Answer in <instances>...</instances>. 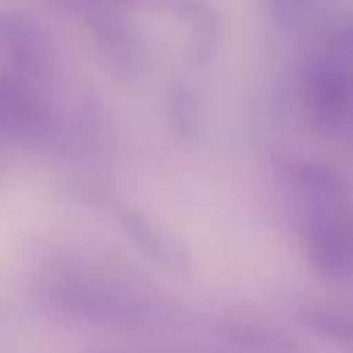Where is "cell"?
Here are the masks:
<instances>
[{
    "instance_id": "1",
    "label": "cell",
    "mask_w": 353,
    "mask_h": 353,
    "mask_svg": "<svg viewBox=\"0 0 353 353\" xmlns=\"http://www.w3.org/2000/svg\"><path fill=\"white\" fill-rule=\"evenodd\" d=\"M50 295L69 314L113 328H165L193 323L182 306L91 273H69L52 281Z\"/></svg>"
},
{
    "instance_id": "2",
    "label": "cell",
    "mask_w": 353,
    "mask_h": 353,
    "mask_svg": "<svg viewBox=\"0 0 353 353\" xmlns=\"http://www.w3.org/2000/svg\"><path fill=\"white\" fill-rule=\"evenodd\" d=\"M298 91L309 121L320 132H339L353 121V61L336 47L312 52L298 69Z\"/></svg>"
},
{
    "instance_id": "3",
    "label": "cell",
    "mask_w": 353,
    "mask_h": 353,
    "mask_svg": "<svg viewBox=\"0 0 353 353\" xmlns=\"http://www.w3.org/2000/svg\"><path fill=\"white\" fill-rule=\"evenodd\" d=\"M61 135V116L47 94V83L0 69V141L22 146H50Z\"/></svg>"
},
{
    "instance_id": "4",
    "label": "cell",
    "mask_w": 353,
    "mask_h": 353,
    "mask_svg": "<svg viewBox=\"0 0 353 353\" xmlns=\"http://www.w3.org/2000/svg\"><path fill=\"white\" fill-rule=\"evenodd\" d=\"M85 22L91 41L97 52L105 58V63L119 74H135L143 66V39L135 28V22L124 14L127 8L99 0H85L72 8Z\"/></svg>"
},
{
    "instance_id": "5",
    "label": "cell",
    "mask_w": 353,
    "mask_h": 353,
    "mask_svg": "<svg viewBox=\"0 0 353 353\" xmlns=\"http://www.w3.org/2000/svg\"><path fill=\"white\" fill-rule=\"evenodd\" d=\"M281 182L295 210V221L353 210V190L347 179L331 165L312 160H290L281 168Z\"/></svg>"
},
{
    "instance_id": "6",
    "label": "cell",
    "mask_w": 353,
    "mask_h": 353,
    "mask_svg": "<svg viewBox=\"0 0 353 353\" xmlns=\"http://www.w3.org/2000/svg\"><path fill=\"white\" fill-rule=\"evenodd\" d=\"M52 63V44L39 22L22 11H0V69L47 83Z\"/></svg>"
},
{
    "instance_id": "7",
    "label": "cell",
    "mask_w": 353,
    "mask_h": 353,
    "mask_svg": "<svg viewBox=\"0 0 353 353\" xmlns=\"http://www.w3.org/2000/svg\"><path fill=\"white\" fill-rule=\"evenodd\" d=\"M218 334L237 353H309V347L298 336H292L276 325H265V323H254V320L221 323Z\"/></svg>"
},
{
    "instance_id": "8",
    "label": "cell",
    "mask_w": 353,
    "mask_h": 353,
    "mask_svg": "<svg viewBox=\"0 0 353 353\" xmlns=\"http://www.w3.org/2000/svg\"><path fill=\"white\" fill-rule=\"evenodd\" d=\"M121 223L127 229V234L160 265L165 268H179V270H188V254L185 248L171 237L165 234L160 226H154L149 218H143L141 212H124L121 215Z\"/></svg>"
},
{
    "instance_id": "9",
    "label": "cell",
    "mask_w": 353,
    "mask_h": 353,
    "mask_svg": "<svg viewBox=\"0 0 353 353\" xmlns=\"http://www.w3.org/2000/svg\"><path fill=\"white\" fill-rule=\"evenodd\" d=\"M168 121L171 130L179 141L190 143L196 141L199 130H201V110H199V99L188 85H174L168 94Z\"/></svg>"
},
{
    "instance_id": "10",
    "label": "cell",
    "mask_w": 353,
    "mask_h": 353,
    "mask_svg": "<svg viewBox=\"0 0 353 353\" xmlns=\"http://www.w3.org/2000/svg\"><path fill=\"white\" fill-rule=\"evenodd\" d=\"M256 3L265 19L281 33H292L301 25H306V19L317 6V0H256Z\"/></svg>"
}]
</instances>
